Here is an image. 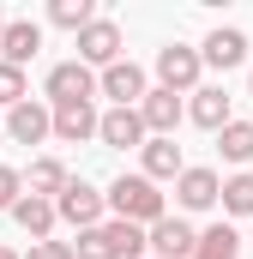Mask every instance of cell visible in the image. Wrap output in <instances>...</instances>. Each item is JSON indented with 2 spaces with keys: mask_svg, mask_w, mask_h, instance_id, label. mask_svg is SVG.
Instances as JSON below:
<instances>
[{
  "mask_svg": "<svg viewBox=\"0 0 253 259\" xmlns=\"http://www.w3.org/2000/svg\"><path fill=\"white\" fill-rule=\"evenodd\" d=\"M72 259H145V229L133 223H97V229H78L72 241Z\"/></svg>",
  "mask_w": 253,
  "mask_h": 259,
  "instance_id": "obj_1",
  "label": "cell"
},
{
  "mask_svg": "<svg viewBox=\"0 0 253 259\" xmlns=\"http://www.w3.org/2000/svg\"><path fill=\"white\" fill-rule=\"evenodd\" d=\"M103 205H109L121 223H133V229H139V223L169 217V211H163V193H157V181H145V175H121V181L103 193Z\"/></svg>",
  "mask_w": 253,
  "mask_h": 259,
  "instance_id": "obj_2",
  "label": "cell"
},
{
  "mask_svg": "<svg viewBox=\"0 0 253 259\" xmlns=\"http://www.w3.org/2000/svg\"><path fill=\"white\" fill-rule=\"evenodd\" d=\"M181 115H187V103H181L175 91H163V84L139 97V121H145V133H151V139H175Z\"/></svg>",
  "mask_w": 253,
  "mask_h": 259,
  "instance_id": "obj_3",
  "label": "cell"
},
{
  "mask_svg": "<svg viewBox=\"0 0 253 259\" xmlns=\"http://www.w3.org/2000/svg\"><path fill=\"white\" fill-rule=\"evenodd\" d=\"M97 97V72L85 61H61L55 72H49V103L55 109H66V103H91Z\"/></svg>",
  "mask_w": 253,
  "mask_h": 259,
  "instance_id": "obj_4",
  "label": "cell"
},
{
  "mask_svg": "<svg viewBox=\"0 0 253 259\" xmlns=\"http://www.w3.org/2000/svg\"><path fill=\"white\" fill-rule=\"evenodd\" d=\"M55 217H66L72 229H97V223H103V193H97L91 181H66L61 199H55Z\"/></svg>",
  "mask_w": 253,
  "mask_h": 259,
  "instance_id": "obj_5",
  "label": "cell"
},
{
  "mask_svg": "<svg viewBox=\"0 0 253 259\" xmlns=\"http://www.w3.org/2000/svg\"><path fill=\"white\" fill-rule=\"evenodd\" d=\"M193 241H199V229H193L187 217H157L151 235H145L151 259H193Z\"/></svg>",
  "mask_w": 253,
  "mask_h": 259,
  "instance_id": "obj_6",
  "label": "cell"
},
{
  "mask_svg": "<svg viewBox=\"0 0 253 259\" xmlns=\"http://www.w3.org/2000/svg\"><path fill=\"white\" fill-rule=\"evenodd\" d=\"M78 61L85 66H115L121 61V24L115 18H91L78 30Z\"/></svg>",
  "mask_w": 253,
  "mask_h": 259,
  "instance_id": "obj_7",
  "label": "cell"
},
{
  "mask_svg": "<svg viewBox=\"0 0 253 259\" xmlns=\"http://www.w3.org/2000/svg\"><path fill=\"white\" fill-rule=\"evenodd\" d=\"M199 49H181V42H169V49H157V78H163V91H193L199 84Z\"/></svg>",
  "mask_w": 253,
  "mask_h": 259,
  "instance_id": "obj_8",
  "label": "cell"
},
{
  "mask_svg": "<svg viewBox=\"0 0 253 259\" xmlns=\"http://www.w3.org/2000/svg\"><path fill=\"white\" fill-rule=\"evenodd\" d=\"M97 91L115 97V109H139V97H145V72H139L133 61H115V66H103Z\"/></svg>",
  "mask_w": 253,
  "mask_h": 259,
  "instance_id": "obj_9",
  "label": "cell"
},
{
  "mask_svg": "<svg viewBox=\"0 0 253 259\" xmlns=\"http://www.w3.org/2000/svg\"><path fill=\"white\" fill-rule=\"evenodd\" d=\"M49 133H55V139H66V145H85V139H97V109H91V103L49 109Z\"/></svg>",
  "mask_w": 253,
  "mask_h": 259,
  "instance_id": "obj_10",
  "label": "cell"
},
{
  "mask_svg": "<svg viewBox=\"0 0 253 259\" xmlns=\"http://www.w3.org/2000/svg\"><path fill=\"white\" fill-rule=\"evenodd\" d=\"M36 49H43V30H36L30 18H6V30H0V61L24 72V61H30Z\"/></svg>",
  "mask_w": 253,
  "mask_h": 259,
  "instance_id": "obj_11",
  "label": "cell"
},
{
  "mask_svg": "<svg viewBox=\"0 0 253 259\" xmlns=\"http://www.w3.org/2000/svg\"><path fill=\"white\" fill-rule=\"evenodd\" d=\"M6 133H12V145H43V139H49V109L30 103V97L12 103V109H6Z\"/></svg>",
  "mask_w": 253,
  "mask_h": 259,
  "instance_id": "obj_12",
  "label": "cell"
},
{
  "mask_svg": "<svg viewBox=\"0 0 253 259\" xmlns=\"http://www.w3.org/2000/svg\"><path fill=\"white\" fill-rule=\"evenodd\" d=\"M217 193H223V181H217L211 169H181V175H175L181 211H205V205H217Z\"/></svg>",
  "mask_w": 253,
  "mask_h": 259,
  "instance_id": "obj_13",
  "label": "cell"
},
{
  "mask_svg": "<svg viewBox=\"0 0 253 259\" xmlns=\"http://www.w3.org/2000/svg\"><path fill=\"white\" fill-rule=\"evenodd\" d=\"M97 139L115 145V151L145 145V121H139V109H109V115H97Z\"/></svg>",
  "mask_w": 253,
  "mask_h": 259,
  "instance_id": "obj_14",
  "label": "cell"
},
{
  "mask_svg": "<svg viewBox=\"0 0 253 259\" xmlns=\"http://www.w3.org/2000/svg\"><path fill=\"white\" fill-rule=\"evenodd\" d=\"M12 223L30 235V241H49V229H55V199H36V193H18L12 205Z\"/></svg>",
  "mask_w": 253,
  "mask_h": 259,
  "instance_id": "obj_15",
  "label": "cell"
},
{
  "mask_svg": "<svg viewBox=\"0 0 253 259\" xmlns=\"http://www.w3.org/2000/svg\"><path fill=\"white\" fill-rule=\"evenodd\" d=\"M187 163H181V145L175 139H145V181H175Z\"/></svg>",
  "mask_w": 253,
  "mask_h": 259,
  "instance_id": "obj_16",
  "label": "cell"
},
{
  "mask_svg": "<svg viewBox=\"0 0 253 259\" xmlns=\"http://www.w3.org/2000/svg\"><path fill=\"white\" fill-rule=\"evenodd\" d=\"M199 61H211V66H241V61H247V36H241V30H211L205 49H199Z\"/></svg>",
  "mask_w": 253,
  "mask_h": 259,
  "instance_id": "obj_17",
  "label": "cell"
},
{
  "mask_svg": "<svg viewBox=\"0 0 253 259\" xmlns=\"http://www.w3.org/2000/svg\"><path fill=\"white\" fill-rule=\"evenodd\" d=\"M187 115L199 121V127H229V97L217 91V84H205V91H193V103H187Z\"/></svg>",
  "mask_w": 253,
  "mask_h": 259,
  "instance_id": "obj_18",
  "label": "cell"
},
{
  "mask_svg": "<svg viewBox=\"0 0 253 259\" xmlns=\"http://www.w3.org/2000/svg\"><path fill=\"white\" fill-rule=\"evenodd\" d=\"M193 259H241V235H235L229 223H217V229H205V235L193 241Z\"/></svg>",
  "mask_w": 253,
  "mask_h": 259,
  "instance_id": "obj_19",
  "label": "cell"
},
{
  "mask_svg": "<svg viewBox=\"0 0 253 259\" xmlns=\"http://www.w3.org/2000/svg\"><path fill=\"white\" fill-rule=\"evenodd\" d=\"M61 187H66V169L55 163V157L30 163V175H24V193H36V199H61Z\"/></svg>",
  "mask_w": 253,
  "mask_h": 259,
  "instance_id": "obj_20",
  "label": "cell"
},
{
  "mask_svg": "<svg viewBox=\"0 0 253 259\" xmlns=\"http://www.w3.org/2000/svg\"><path fill=\"white\" fill-rule=\"evenodd\" d=\"M217 151H223L229 163H247V157H253V127H247V121H229V127H217Z\"/></svg>",
  "mask_w": 253,
  "mask_h": 259,
  "instance_id": "obj_21",
  "label": "cell"
},
{
  "mask_svg": "<svg viewBox=\"0 0 253 259\" xmlns=\"http://www.w3.org/2000/svg\"><path fill=\"white\" fill-rule=\"evenodd\" d=\"M217 199H223V211H235V217H253V175H229Z\"/></svg>",
  "mask_w": 253,
  "mask_h": 259,
  "instance_id": "obj_22",
  "label": "cell"
},
{
  "mask_svg": "<svg viewBox=\"0 0 253 259\" xmlns=\"http://www.w3.org/2000/svg\"><path fill=\"white\" fill-rule=\"evenodd\" d=\"M49 18H55L61 30H85V24L97 18V6H91V0H55V6H49Z\"/></svg>",
  "mask_w": 253,
  "mask_h": 259,
  "instance_id": "obj_23",
  "label": "cell"
},
{
  "mask_svg": "<svg viewBox=\"0 0 253 259\" xmlns=\"http://www.w3.org/2000/svg\"><path fill=\"white\" fill-rule=\"evenodd\" d=\"M24 97H30V91H24V72H18V66H6V61H0V103L12 109V103H24Z\"/></svg>",
  "mask_w": 253,
  "mask_h": 259,
  "instance_id": "obj_24",
  "label": "cell"
},
{
  "mask_svg": "<svg viewBox=\"0 0 253 259\" xmlns=\"http://www.w3.org/2000/svg\"><path fill=\"white\" fill-rule=\"evenodd\" d=\"M18 193H24V175L0 163V211H12V205H18Z\"/></svg>",
  "mask_w": 253,
  "mask_h": 259,
  "instance_id": "obj_25",
  "label": "cell"
},
{
  "mask_svg": "<svg viewBox=\"0 0 253 259\" xmlns=\"http://www.w3.org/2000/svg\"><path fill=\"white\" fill-rule=\"evenodd\" d=\"M24 259H72V241H36Z\"/></svg>",
  "mask_w": 253,
  "mask_h": 259,
  "instance_id": "obj_26",
  "label": "cell"
},
{
  "mask_svg": "<svg viewBox=\"0 0 253 259\" xmlns=\"http://www.w3.org/2000/svg\"><path fill=\"white\" fill-rule=\"evenodd\" d=\"M0 259H18V253H12V247H0Z\"/></svg>",
  "mask_w": 253,
  "mask_h": 259,
  "instance_id": "obj_27",
  "label": "cell"
},
{
  "mask_svg": "<svg viewBox=\"0 0 253 259\" xmlns=\"http://www.w3.org/2000/svg\"><path fill=\"white\" fill-rule=\"evenodd\" d=\"M0 30H6V12H0Z\"/></svg>",
  "mask_w": 253,
  "mask_h": 259,
  "instance_id": "obj_28",
  "label": "cell"
}]
</instances>
